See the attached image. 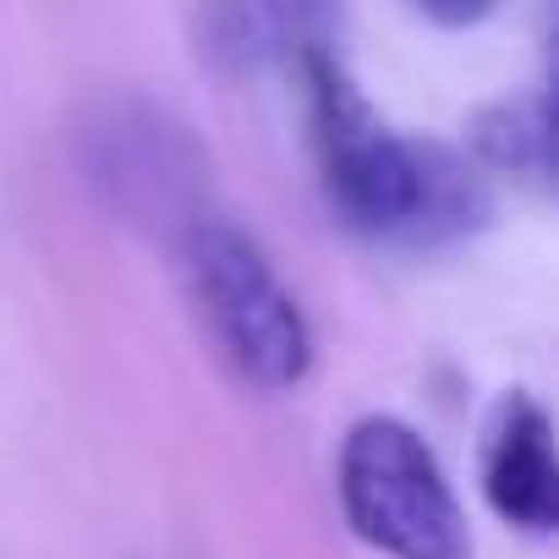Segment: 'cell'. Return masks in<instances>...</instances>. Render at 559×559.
Masks as SVG:
<instances>
[{
  "instance_id": "1",
  "label": "cell",
  "mask_w": 559,
  "mask_h": 559,
  "mask_svg": "<svg viewBox=\"0 0 559 559\" xmlns=\"http://www.w3.org/2000/svg\"><path fill=\"white\" fill-rule=\"evenodd\" d=\"M302 78L319 176L352 230L395 247H444L493 219V192L472 159L379 121L324 50L302 56Z\"/></svg>"
},
{
  "instance_id": "2",
  "label": "cell",
  "mask_w": 559,
  "mask_h": 559,
  "mask_svg": "<svg viewBox=\"0 0 559 559\" xmlns=\"http://www.w3.org/2000/svg\"><path fill=\"white\" fill-rule=\"evenodd\" d=\"M176 252L192 308L203 313V330L214 335L236 379L263 395L297 390L313 368V324L263 258V247L225 214H203L176 241Z\"/></svg>"
},
{
  "instance_id": "3",
  "label": "cell",
  "mask_w": 559,
  "mask_h": 559,
  "mask_svg": "<svg viewBox=\"0 0 559 559\" xmlns=\"http://www.w3.org/2000/svg\"><path fill=\"white\" fill-rule=\"evenodd\" d=\"M341 510L352 532L390 559H472L461 499L401 417H362L341 444Z\"/></svg>"
},
{
  "instance_id": "4",
  "label": "cell",
  "mask_w": 559,
  "mask_h": 559,
  "mask_svg": "<svg viewBox=\"0 0 559 559\" xmlns=\"http://www.w3.org/2000/svg\"><path fill=\"white\" fill-rule=\"evenodd\" d=\"M78 143H83L88 187L127 225H138V230L176 247L203 214H214V203H209V176H214L209 154L165 110L138 105V99L105 105L83 127Z\"/></svg>"
},
{
  "instance_id": "5",
  "label": "cell",
  "mask_w": 559,
  "mask_h": 559,
  "mask_svg": "<svg viewBox=\"0 0 559 559\" xmlns=\"http://www.w3.org/2000/svg\"><path fill=\"white\" fill-rule=\"evenodd\" d=\"M483 493L499 521L521 532L559 526V461L548 412L532 395H504L483 439Z\"/></svg>"
},
{
  "instance_id": "6",
  "label": "cell",
  "mask_w": 559,
  "mask_h": 559,
  "mask_svg": "<svg viewBox=\"0 0 559 559\" xmlns=\"http://www.w3.org/2000/svg\"><path fill=\"white\" fill-rule=\"evenodd\" d=\"M330 0H209V39L219 56L258 67L319 50Z\"/></svg>"
},
{
  "instance_id": "7",
  "label": "cell",
  "mask_w": 559,
  "mask_h": 559,
  "mask_svg": "<svg viewBox=\"0 0 559 559\" xmlns=\"http://www.w3.org/2000/svg\"><path fill=\"white\" fill-rule=\"evenodd\" d=\"M483 159L493 170H510V176H548L554 170V110H548V94H510L499 105H488L472 127Z\"/></svg>"
},
{
  "instance_id": "8",
  "label": "cell",
  "mask_w": 559,
  "mask_h": 559,
  "mask_svg": "<svg viewBox=\"0 0 559 559\" xmlns=\"http://www.w3.org/2000/svg\"><path fill=\"white\" fill-rule=\"evenodd\" d=\"M488 7H493V0H423V12L433 23H444V28H466V23L488 17Z\"/></svg>"
}]
</instances>
